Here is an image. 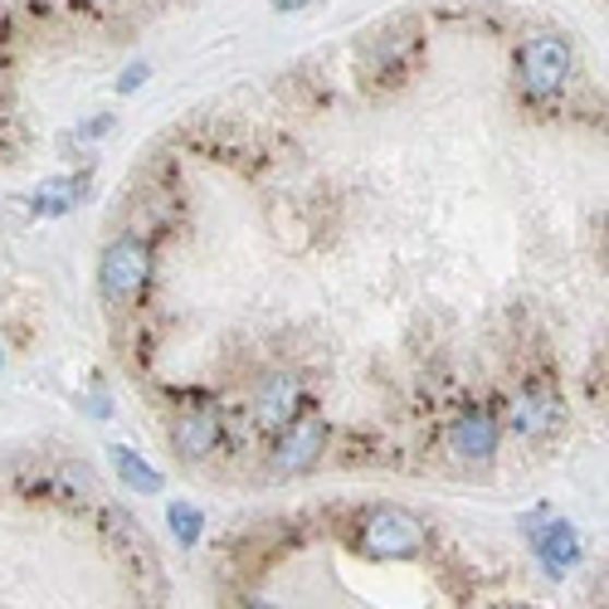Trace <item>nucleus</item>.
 I'll return each mask as SVG.
<instances>
[{"mask_svg": "<svg viewBox=\"0 0 609 609\" xmlns=\"http://www.w3.org/2000/svg\"><path fill=\"white\" fill-rule=\"evenodd\" d=\"M571 69H575V55H571V39L556 35V29H541L522 45V59H517V73H522V88L532 98H551L571 83Z\"/></svg>", "mask_w": 609, "mask_h": 609, "instance_id": "f257e3e1", "label": "nucleus"}, {"mask_svg": "<svg viewBox=\"0 0 609 609\" xmlns=\"http://www.w3.org/2000/svg\"><path fill=\"white\" fill-rule=\"evenodd\" d=\"M146 273H152V249L142 235H122L118 244L103 254V292L108 302H132L146 288Z\"/></svg>", "mask_w": 609, "mask_h": 609, "instance_id": "f03ea898", "label": "nucleus"}, {"mask_svg": "<svg viewBox=\"0 0 609 609\" xmlns=\"http://www.w3.org/2000/svg\"><path fill=\"white\" fill-rule=\"evenodd\" d=\"M322 449H327V425H322V419H292L288 429H278V449H273V458H268L273 478L308 474L322 458Z\"/></svg>", "mask_w": 609, "mask_h": 609, "instance_id": "7ed1b4c3", "label": "nucleus"}, {"mask_svg": "<svg viewBox=\"0 0 609 609\" xmlns=\"http://www.w3.org/2000/svg\"><path fill=\"white\" fill-rule=\"evenodd\" d=\"M361 546L371 556H409L425 546V527H419L409 512L381 507V512H371V522L361 527Z\"/></svg>", "mask_w": 609, "mask_h": 609, "instance_id": "20e7f679", "label": "nucleus"}, {"mask_svg": "<svg viewBox=\"0 0 609 609\" xmlns=\"http://www.w3.org/2000/svg\"><path fill=\"white\" fill-rule=\"evenodd\" d=\"M527 532H532V551L541 556V565H546L551 575H565L575 561H581V537H575L571 522L537 512V517L527 522Z\"/></svg>", "mask_w": 609, "mask_h": 609, "instance_id": "39448f33", "label": "nucleus"}, {"mask_svg": "<svg viewBox=\"0 0 609 609\" xmlns=\"http://www.w3.org/2000/svg\"><path fill=\"white\" fill-rule=\"evenodd\" d=\"M298 405H302V381H298V375H292V371L268 375V381L259 385V401H254L259 429H268V434L288 429L292 419H298Z\"/></svg>", "mask_w": 609, "mask_h": 609, "instance_id": "423d86ee", "label": "nucleus"}, {"mask_svg": "<svg viewBox=\"0 0 609 609\" xmlns=\"http://www.w3.org/2000/svg\"><path fill=\"white\" fill-rule=\"evenodd\" d=\"M498 434H502V425L492 409H468V415L449 429V444H454V454L464 458V464H488L492 449H498Z\"/></svg>", "mask_w": 609, "mask_h": 609, "instance_id": "0eeeda50", "label": "nucleus"}, {"mask_svg": "<svg viewBox=\"0 0 609 609\" xmlns=\"http://www.w3.org/2000/svg\"><path fill=\"white\" fill-rule=\"evenodd\" d=\"M171 439H176V454L181 458H210L215 454V444H219V415L215 409H186L181 419H176V429H171Z\"/></svg>", "mask_w": 609, "mask_h": 609, "instance_id": "6e6552de", "label": "nucleus"}, {"mask_svg": "<svg viewBox=\"0 0 609 609\" xmlns=\"http://www.w3.org/2000/svg\"><path fill=\"white\" fill-rule=\"evenodd\" d=\"M561 425V401L551 391H522L512 405V429L517 434H551Z\"/></svg>", "mask_w": 609, "mask_h": 609, "instance_id": "1a4fd4ad", "label": "nucleus"}, {"mask_svg": "<svg viewBox=\"0 0 609 609\" xmlns=\"http://www.w3.org/2000/svg\"><path fill=\"white\" fill-rule=\"evenodd\" d=\"M88 186V176H59V181H45L35 191V215H64V210L79 205V191Z\"/></svg>", "mask_w": 609, "mask_h": 609, "instance_id": "9d476101", "label": "nucleus"}, {"mask_svg": "<svg viewBox=\"0 0 609 609\" xmlns=\"http://www.w3.org/2000/svg\"><path fill=\"white\" fill-rule=\"evenodd\" d=\"M112 464H118V474L132 492H162V474H156L142 454H132V449H112Z\"/></svg>", "mask_w": 609, "mask_h": 609, "instance_id": "9b49d317", "label": "nucleus"}, {"mask_svg": "<svg viewBox=\"0 0 609 609\" xmlns=\"http://www.w3.org/2000/svg\"><path fill=\"white\" fill-rule=\"evenodd\" d=\"M166 522H171V532H176V541L181 546H195L201 541V512L191 507V502H171V507H166Z\"/></svg>", "mask_w": 609, "mask_h": 609, "instance_id": "f8f14e48", "label": "nucleus"}, {"mask_svg": "<svg viewBox=\"0 0 609 609\" xmlns=\"http://www.w3.org/2000/svg\"><path fill=\"white\" fill-rule=\"evenodd\" d=\"M146 73H152L146 64H132V69H122V79H118V93H136V88H142V83H146Z\"/></svg>", "mask_w": 609, "mask_h": 609, "instance_id": "ddd939ff", "label": "nucleus"}, {"mask_svg": "<svg viewBox=\"0 0 609 609\" xmlns=\"http://www.w3.org/2000/svg\"><path fill=\"white\" fill-rule=\"evenodd\" d=\"M103 132H112V118H98V122H83L79 136L83 142H93V136H103Z\"/></svg>", "mask_w": 609, "mask_h": 609, "instance_id": "4468645a", "label": "nucleus"}, {"mask_svg": "<svg viewBox=\"0 0 609 609\" xmlns=\"http://www.w3.org/2000/svg\"><path fill=\"white\" fill-rule=\"evenodd\" d=\"M302 5H312V0H273V10H302Z\"/></svg>", "mask_w": 609, "mask_h": 609, "instance_id": "2eb2a0df", "label": "nucleus"}]
</instances>
